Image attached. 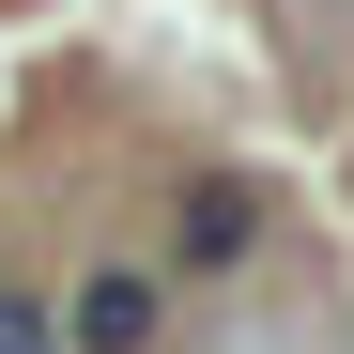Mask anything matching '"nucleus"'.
<instances>
[{
    "label": "nucleus",
    "instance_id": "nucleus-1",
    "mask_svg": "<svg viewBox=\"0 0 354 354\" xmlns=\"http://www.w3.org/2000/svg\"><path fill=\"white\" fill-rule=\"evenodd\" d=\"M262 247V185L247 169H185V185H169V277H231Z\"/></svg>",
    "mask_w": 354,
    "mask_h": 354
},
{
    "label": "nucleus",
    "instance_id": "nucleus-2",
    "mask_svg": "<svg viewBox=\"0 0 354 354\" xmlns=\"http://www.w3.org/2000/svg\"><path fill=\"white\" fill-rule=\"evenodd\" d=\"M154 339H169V277L93 262V277H77V308H62V354H154Z\"/></svg>",
    "mask_w": 354,
    "mask_h": 354
},
{
    "label": "nucleus",
    "instance_id": "nucleus-3",
    "mask_svg": "<svg viewBox=\"0 0 354 354\" xmlns=\"http://www.w3.org/2000/svg\"><path fill=\"white\" fill-rule=\"evenodd\" d=\"M0 354H62V324H46V308H31L16 277H0Z\"/></svg>",
    "mask_w": 354,
    "mask_h": 354
}]
</instances>
